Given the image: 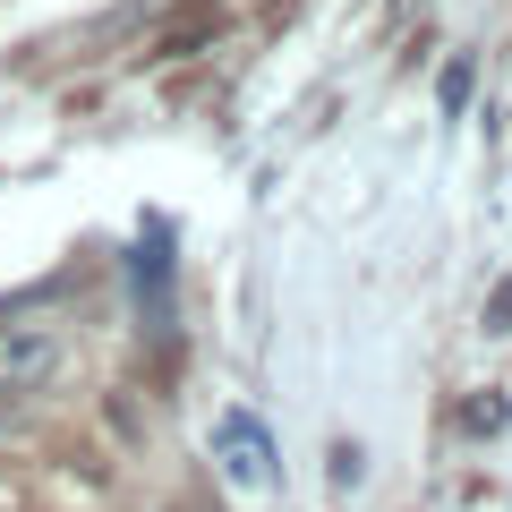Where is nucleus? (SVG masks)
I'll use <instances>...</instances> for the list:
<instances>
[{"mask_svg": "<svg viewBox=\"0 0 512 512\" xmlns=\"http://www.w3.org/2000/svg\"><path fill=\"white\" fill-rule=\"evenodd\" d=\"M214 461H222V478H231L239 495H274L282 487L274 436H265V419H248V410H231V419L214 427Z\"/></svg>", "mask_w": 512, "mask_h": 512, "instance_id": "f257e3e1", "label": "nucleus"}, {"mask_svg": "<svg viewBox=\"0 0 512 512\" xmlns=\"http://www.w3.org/2000/svg\"><path fill=\"white\" fill-rule=\"evenodd\" d=\"M60 367V325L26 316V325H0V402H26L43 393V376Z\"/></svg>", "mask_w": 512, "mask_h": 512, "instance_id": "f03ea898", "label": "nucleus"}, {"mask_svg": "<svg viewBox=\"0 0 512 512\" xmlns=\"http://www.w3.org/2000/svg\"><path fill=\"white\" fill-rule=\"evenodd\" d=\"M504 419H512V402H504V393H478V402H461V436H495Z\"/></svg>", "mask_w": 512, "mask_h": 512, "instance_id": "7ed1b4c3", "label": "nucleus"}, {"mask_svg": "<svg viewBox=\"0 0 512 512\" xmlns=\"http://www.w3.org/2000/svg\"><path fill=\"white\" fill-rule=\"evenodd\" d=\"M470 86H478V69H470V60H453V69L436 77V103H444V111H461V103H470Z\"/></svg>", "mask_w": 512, "mask_h": 512, "instance_id": "20e7f679", "label": "nucleus"}, {"mask_svg": "<svg viewBox=\"0 0 512 512\" xmlns=\"http://www.w3.org/2000/svg\"><path fill=\"white\" fill-rule=\"evenodd\" d=\"M487 333H512V282H495V299H487Z\"/></svg>", "mask_w": 512, "mask_h": 512, "instance_id": "39448f33", "label": "nucleus"}]
</instances>
